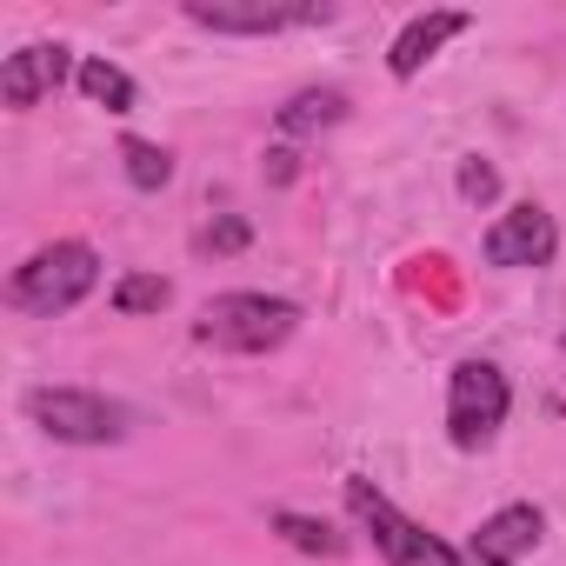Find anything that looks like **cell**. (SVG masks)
<instances>
[{"mask_svg":"<svg viewBox=\"0 0 566 566\" xmlns=\"http://www.w3.org/2000/svg\"><path fill=\"white\" fill-rule=\"evenodd\" d=\"M94 287H101V253H94L87 240H54V247L28 253V260L14 266V280H8V301H14L21 314H41V321H54V314L81 307Z\"/></svg>","mask_w":566,"mask_h":566,"instance_id":"6da1fadb","label":"cell"},{"mask_svg":"<svg viewBox=\"0 0 566 566\" xmlns=\"http://www.w3.org/2000/svg\"><path fill=\"white\" fill-rule=\"evenodd\" d=\"M294 327H301V307L280 294H213L193 321V340L220 354H273Z\"/></svg>","mask_w":566,"mask_h":566,"instance_id":"7a4b0ae2","label":"cell"},{"mask_svg":"<svg viewBox=\"0 0 566 566\" xmlns=\"http://www.w3.org/2000/svg\"><path fill=\"white\" fill-rule=\"evenodd\" d=\"M347 513L360 520V533H374V546L387 553V566H473L467 553H453L447 539H433L420 520H407L374 480H347Z\"/></svg>","mask_w":566,"mask_h":566,"instance_id":"3957f363","label":"cell"},{"mask_svg":"<svg viewBox=\"0 0 566 566\" xmlns=\"http://www.w3.org/2000/svg\"><path fill=\"white\" fill-rule=\"evenodd\" d=\"M28 420H34L41 433L67 440V447H114V440H127V427H134V413H127L120 400L87 394V387H34V394H28Z\"/></svg>","mask_w":566,"mask_h":566,"instance_id":"277c9868","label":"cell"},{"mask_svg":"<svg viewBox=\"0 0 566 566\" xmlns=\"http://www.w3.org/2000/svg\"><path fill=\"white\" fill-rule=\"evenodd\" d=\"M506 407H513V387L493 360H460L453 380H447V433L460 453H480L500 427H506Z\"/></svg>","mask_w":566,"mask_h":566,"instance_id":"5b68a950","label":"cell"},{"mask_svg":"<svg viewBox=\"0 0 566 566\" xmlns=\"http://www.w3.org/2000/svg\"><path fill=\"white\" fill-rule=\"evenodd\" d=\"M187 21L213 34H287V28H327V0H187Z\"/></svg>","mask_w":566,"mask_h":566,"instance_id":"8992f818","label":"cell"},{"mask_svg":"<svg viewBox=\"0 0 566 566\" xmlns=\"http://www.w3.org/2000/svg\"><path fill=\"white\" fill-rule=\"evenodd\" d=\"M480 253H486V266H546V260L559 253V227H553L546 207L520 200V207H506V213L486 227Z\"/></svg>","mask_w":566,"mask_h":566,"instance_id":"52a82bcc","label":"cell"},{"mask_svg":"<svg viewBox=\"0 0 566 566\" xmlns=\"http://www.w3.org/2000/svg\"><path fill=\"white\" fill-rule=\"evenodd\" d=\"M67 74H81V67H74V54H67L61 41H28L21 54H8V67H0V101H8L14 114H28V107H41Z\"/></svg>","mask_w":566,"mask_h":566,"instance_id":"ba28073f","label":"cell"},{"mask_svg":"<svg viewBox=\"0 0 566 566\" xmlns=\"http://www.w3.org/2000/svg\"><path fill=\"white\" fill-rule=\"evenodd\" d=\"M539 533H546L539 506L513 500V506H500L493 520H480V533H473L467 559H473V566H520V559H526V553L539 546Z\"/></svg>","mask_w":566,"mask_h":566,"instance_id":"9c48e42d","label":"cell"},{"mask_svg":"<svg viewBox=\"0 0 566 566\" xmlns=\"http://www.w3.org/2000/svg\"><path fill=\"white\" fill-rule=\"evenodd\" d=\"M473 28V14H460V8H433V14H413L400 34H394V48H387V74L394 81H413L453 34H467Z\"/></svg>","mask_w":566,"mask_h":566,"instance_id":"30bf717a","label":"cell"},{"mask_svg":"<svg viewBox=\"0 0 566 566\" xmlns=\"http://www.w3.org/2000/svg\"><path fill=\"white\" fill-rule=\"evenodd\" d=\"M340 120H347V94L340 87H307V94H294L287 107L273 114V127L294 134V140L301 134H321V127H340Z\"/></svg>","mask_w":566,"mask_h":566,"instance_id":"8fae6325","label":"cell"},{"mask_svg":"<svg viewBox=\"0 0 566 566\" xmlns=\"http://www.w3.org/2000/svg\"><path fill=\"white\" fill-rule=\"evenodd\" d=\"M81 94L94 101V107H107V114H127L134 101H140V87H134V74L127 67H114V61H81Z\"/></svg>","mask_w":566,"mask_h":566,"instance_id":"7c38bea8","label":"cell"},{"mask_svg":"<svg viewBox=\"0 0 566 566\" xmlns=\"http://www.w3.org/2000/svg\"><path fill=\"white\" fill-rule=\"evenodd\" d=\"M273 533L287 539V546H301V553H321V559L347 553V539H340L327 520H314V513H273Z\"/></svg>","mask_w":566,"mask_h":566,"instance_id":"4fadbf2b","label":"cell"},{"mask_svg":"<svg viewBox=\"0 0 566 566\" xmlns=\"http://www.w3.org/2000/svg\"><path fill=\"white\" fill-rule=\"evenodd\" d=\"M120 167H127V180H134L140 193H160V187L174 180V154L154 147V140H120Z\"/></svg>","mask_w":566,"mask_h":566,"instance_id":"5bb4252c","label":"cell"},{"mask_svg":"<svg viewBox=\"0 0 566 566\" xmlns=\"http://www.w3.org/2000/svg\"><path fill=\"white\" fill-rule=\"evenodd\" d=\"M167 301H174V287H167L160 273H127L120 287H114V307H120L127 321H134V314H160Z\"/></svg>","mask_w":566,"mask_h":566,"instance_id":"9a60e30c","label":"cell"},{"mask_svg":"<svg viewBox=\"0 0 566 566\" xmlns=\"http://www.w3.org/2000/svg\"><path fill=\"white\" fill-rule=\"evenodd\" d=\"M460 200H467V207H493V200H500V167L480 160V154H467V160H460Z\"/></svg>","mask_w":566,"mask_h":566,"instance_id":"2e32d148","label":"cell"},{"mask_svg":"<svg viewBox=\"0 0 566 566\" xmlns=\"http://www.w3.org/2000/svg\"><path fill=\"white\" fill-rule=\"evenodd\" d=\"M200 247H207V253H240V247H247V220H233V213L213 220V227L200 233Z\"/></svg>","mask_w":566,"mask_h":566,"instance_id":"e0dca14e","label":"cell"},{"mask_svg":"<svg viewBox=\"0 0 566 566\" xmlns=\"http://www.w3.org/2000/svg\"><path fill=\"white\" fill-rule=\"evenodd\" d=\"M266 160H273V167H266V174H273V180H294V154H287V147H273V154H266Z\"/></svg>","mask_w":566,"mask_h":566,"instance_id":"ac0fdd59","label":"cell"},{"mask_svg":"<svg viewBox=\"0 0 566 566\" xmlns=\"http://www.w3.org/2000/svg\"><path fill=\"white\" fill-rule=\"evenodd\" d=\"M559 347H566V334H559Z\"/></svg>","mask_w":566,"mask_h":566,"instance_id":"d6986e66","label":"cell"}]
</instances>
